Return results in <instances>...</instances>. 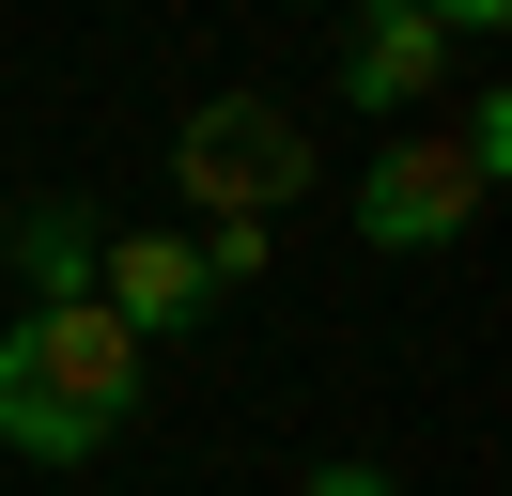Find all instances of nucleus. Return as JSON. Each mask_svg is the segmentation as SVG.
<instances>
[{"mask_svg":"<svg viewBox=\"0 0 512 496\" xmlns=\"http://www.w3.org/2000/svg\"><path fill=\"white\" fill-rule=\"evenodd\" d=\"M94 217H78V202H32V217H16V279H32V310H63V295H94Z\"/></svg>","mask_w":512,"mask_h":496,"instance_id":"423d86ee","label":"nucleus"},{"mask_svg":"<svg viewBox=\"0 0 512 496\" xmlns=\"http://www.w3.org/2000/svg\"><path fill=\"white\" fill-rule=\"evenodd\" d=\"M435 78H450V16H435V0H373V16L342 31V93H357V109L404 124Z\"/></svg>","mask_w":512,"mask_h":496,"instance_id":"39448f33","label":"nucleus"},{"mask_svg":"<svg viewBox=\"0 0 512 496\" xmlns=\"http://www.w3.org/2000/svg\"><path fill=\"white\" fill-rule=\"evenodd\" d=\"M171 202H187V233H280V217L311 202V124H295L280 93H218V109L171 140Z\"/></svg>","mask_w":512,"mask_h":496,"instance_id":"f03ea898","label":"nucleus"},{"mask_svg":"<svg viewBox=\"0 0 512 496\" xmlns=\"http://www.w3.org/2000/svg\"><path fill=\"white\" fill-rule=\"evenodd\" d=\"M125 419H140V341L109 326L94 295L16 310V326H0V450H32V465H94Z\"/></svg>","mask_w":512,"mask_h":496,"instance_id":"f257e3e1","label":"nucleus"},{"mask_svg":"<svg viewBox=\"0 0 512 496\" xmlns=\"http://www.w3.org/2000/svg\"><path fill=\"white\" fill-rule=\"evenodd\" d=\"M481 217V171H466V140H450V124H404V140L373 155V171H357V248H450Z\"/></svg>","mask_w":512,"mask_h":496,"instance_id":"7ed1b4c3","label":"nucleus"},{"mask_svg":"<svg viewBox=\"0 0 512 496\" xmlns=\"http://www.w3.org/2000/svg\"><path fill=\"white\" fill-rule=\"evenodd\" d=\"M94 310L140 341V357H156L171 326H202V310H218V279H202V233H171V217H156V233H109V248H94Z\"/></svg>","mask_w":512,"mask_h":496,"instance_id":"20e7f679","label":"nucleus"},{"mask_svg":"<svg viewBox=\"0 0 512 496\" xmlns=\"http://www.w3.org/2000/svg\"><path fill=\"white\" fill-rule=\"evenodd\" d=\"M295 496H404V481H388V465H311Z\"/></svg>","mask_w":512,"mask_h":496,"instance_id":"0eeeda50","label":"nucleus"}]
</instances>
